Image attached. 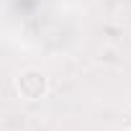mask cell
I'll use <instances>...</instances> for the list:
<instances>
[{
  "label": "cell",
  "instance_id": "obj_1",
  "mask_svg": "<svg viewBox=\"0 0 131 131\" xmlns=\"http://www.w3.org/2000/svg\"><path fill=\"white\" fill-rule=\"evenodd\" d=\"M13 85H16L18 98H23V100H41V98H46V93H49V77H46V72L39 70V67H26V70H21V72L16 75Z\"/></svg>",
  "mask_w": 131,
  "mask_h": 131
},
{
  "label": "cell",
  "instance_id": "obj_2",
  "mask_svg": "<svg viewBox=\"0 0 131 131\" xmlns=\"http://www.w3.org/2000/svg\"><path fill=\"white\" fill-rule=\"evenodd\" d=\"M126 131H131V126H128V128H126Z\"/></svg>",
  "mask_w": 131,
  "mask_h": 131
}]
</instances>
